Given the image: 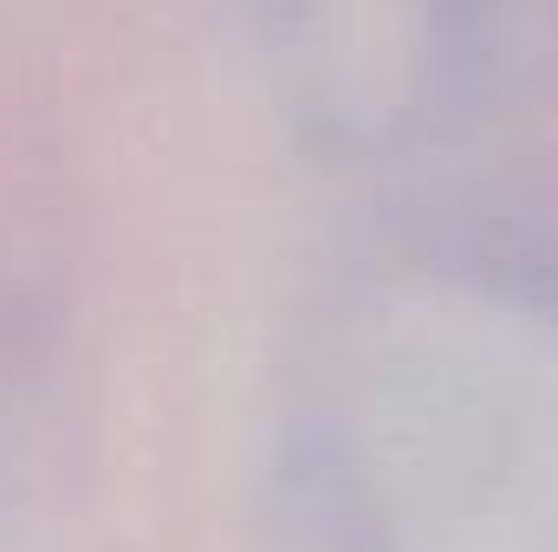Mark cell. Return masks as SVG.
<instances>
[{
    "label": "cell",
    "mask_w": 558,
    "mask_h": 552,
    "mask_svg": "<svg viewBox=\"0 0 558 552\" xmlns=\"http://www.w3.org/2000/svg\"><path fill=\"white\" fill-rule=\"evenodd\" d=\"M312 429L351 552H558V286L481 261L377 279Z\"/></svg>",
    "instance_id": "6da1fadb"
},
{
    "label": "cell",
    "mask_w": 558,
    "mask_h": 552,
    "mask_svg": "<svg viewBox=\"0 0 558 552\" xmlns=\"http://www.w3.org/2000/svg\"><path fill=\"white\" fill-rule=\"evenodd\" d=\"M292 92L344 137L403 131L461 105L494 59L468 13H312L292 20Z\"/></svg>",
    "instance_id": "7a4b0ae2"
}]
</instances>
